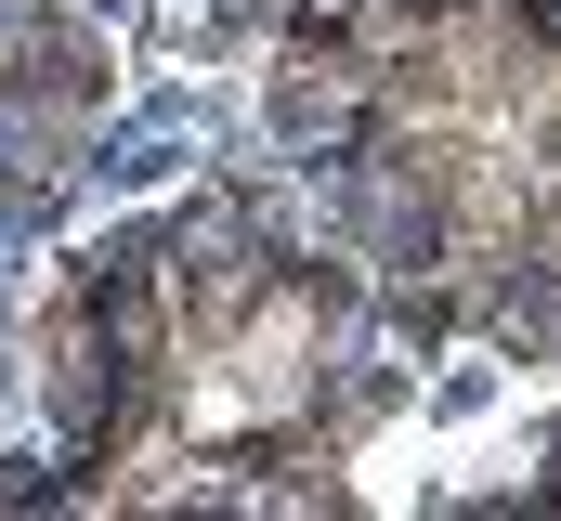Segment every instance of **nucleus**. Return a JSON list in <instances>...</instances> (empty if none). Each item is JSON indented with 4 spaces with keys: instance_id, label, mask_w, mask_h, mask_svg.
<instances>
[]
</instances>
